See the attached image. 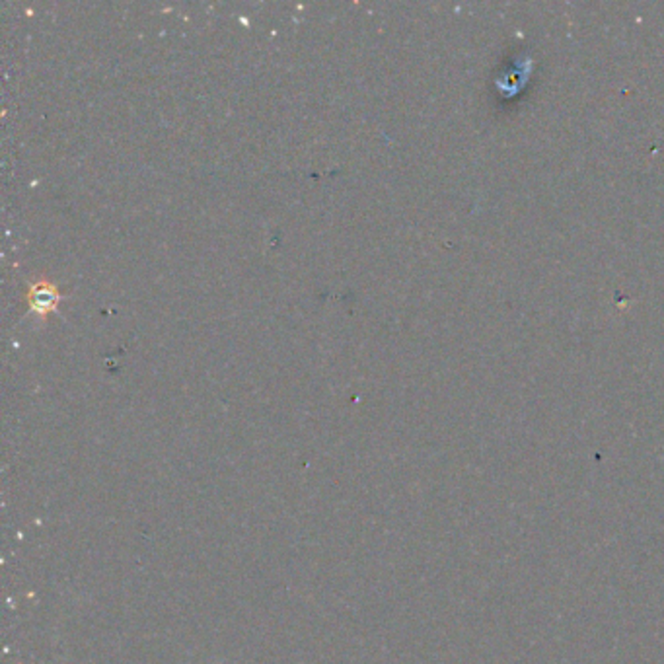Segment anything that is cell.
I'll list each match as a JSON object with an SVG mask.
<instances>
[{"label": "cell", "mask_w": 664, "mask_h": 664, "mask_svg": "<svg viewBox=\"0 0 664 664\" xmlns=\"http://www.w3.org/2000/svg\"><path fill=\"white\" fill-rule=\"evenodd\" d=\"M59 291L55 284H51L49 281H39L31 284V289L28 292V300H29V308L36 314H47L51 310H55L59 304Z\"/></svg>", "instance_id": "6da1fadb"}]
</instances>
